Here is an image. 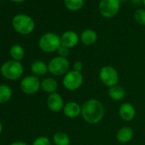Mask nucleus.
<instances>
[{
	"instance_id": "18",
	"label": "nucleus",
	"mask_w": 145,
	"mask_h": 145,
	"mask_svg": "<svg viewBox=\"0 0 145 145\" xmlns=\"http://www.w3.org/2000/svg\"><path fill=\"white\" fill-rule=\"evenodd\" d=\"M108 95L109 98H111L112 100L119 102V101H121V100H123L125 98V90L122 86H120L119 85H116L114 86H112V87L108 88Z\"/></svg>"
},
{
	"instance_id": "23",
	"label": "nucleus",
	"mask_w": 145,
	"mask_h": 145,
	"mask_svg": "<svg viewBox=\"0 0 145 145\" xmlns=\"http://www.w3.org/2000/svg\"><path fill=\"white\" fill-rule=\"evenodd\" d=\"M134 20L137 23L142 26H145V9H137L133 15Z\"/></svg>"
},
{
	"instance_id": "25",
	"label": "nucleus",
	"mask_w": 145,
	"mask_h": 145,
	"mask_svg": "<svg viewBox=\"0 0 145 145\" xmlns=\"http://www.w3.org/2000/svg\"><path fill=\"white\" fill-rule=\"evenodd\" d=\"M57 54L59 56L61 57H64V58H67V56H69L70 54V49L65 47V46H62L61 45L60 48L57 50Z\"/></svg>"
},
{
	"instance_id": "28",
	"label": "nucleus",
	"mask_w": 145,
	"mask_h": 145,
	"mask_svg": "<svg viewBox=\"0 0 145 145\" xmlns=\"http://www.w3.org/2000/svg\"><path fill=\"white\" fill-rule=\"evenodd\" d=\"M10 1L15 2V3H22V2L26 1V0H10Z\"/></svg>"
},
{
	"instance_id": "30",
	"label": "nucleus",
	"mask_w": 145,
	"mask_h": 145,
	"mask_svg": "<svg viewBox=\"0 0 145 145\" xmlns=\"http://www.w3.org/2000/svg\"><path fill=\"white\" fill-rule=\"evenodd\" d=\"M142 5L144 6V9H145V0H142Z\"/></svg>"
},
{
	"instance_id": "4",
	"label": "nucleus",
	"mask_w": 145,
	"mask_h": 145,
	"mask_svg": "<svg viewBox=\"0 0 145 145\" xmlns=\"http://www.w3.org/2000/svg\"><path fill=\"white\" fill-rule=\"evenodd\" d=\"M1 74L7 80H16L23 74V66L15 60L7 61L1 67Z\"/></svg>"
},
{
	"instance_id": "12",
	"label": "nucleus",
	"mask_w": 145,
	"mask_h": 145,
	"mask_svg": "<svg viewBox=\"0 0 145 145\" xmlns=\"http://www.w3.org/2000/svg\"><path fill=\"white\" fill-rule=\"evenodd\" d=\"M62 112L68 119H76L81 116V105L74 101L67 102L65 103Z\"/></svg>"
},
{
	"instance_id": "15",
	"label": "nucleus",
	"mask_w": 145,
	"mask_h": 145,
	"mask_svg": "<svg viewBox=\"0 0 145 145\" xmlns=\"http://www.w3.org/2000/svg\"><path fill=\"white\" fill-rule=\"evenodd\" d=\"M80 42L86 46L93 45L97 40V33L91 28L85 29L80 35Z\"/></svg>"
},
{
	"instance_id": "19",
	"label": "nucleus",
	"mask_w": 145,
	"mask_h": 145,
	"mask_svg": "<svg viewBox=\"0 0 145 145\" xmlns=\"http://www.w3.org/2000/svg\"><path fill=\"white\" fill-rule=\"evenodd\" d=\"M52 139H53V142L55 145H70V142H71L68 134L63 131L56 132Z\"/></svg>"
},
{
	"instance_id": "27",
	"label": "nucleus",
	"mask_w": 145,
	"mask_h": 145,
	"mask_svg": "<svg viewBox=\"0 0 145 145\" xmlns=\"http://www.w3.org/2000/svg\"><path fill=\"white\" fill-rule=\"evenodd\" d=\"M10 145H28V144L24 142H12Z\"/></svg>"
},
{
	"instance_id": "20",
	"label": "nucleus",
	"mask_w": 145,
	"mask_h": 145,
	"mask_svg": "<svg viewBox=\"0 0 145 145\" xmlns=\"http://www.w3.org/2000/svg\"><path fill=\"white\" fill-rule=\"evenodd\" d=\"M63 3L65 7L68 10L76 12L83 8L85 5V0H63Z\"/></svg>"
},
{
	"instance_id": "24",
	"label": "nucleus",
	"mask_w": 145,
	"mask_h": 145,
	"mask_svg": "<svg viewBox=\"0 0 145 145\" xmlns=\"http://www.w3.org/2000/svg\"><path fill=\"white\" fill-rule=\"evenodd\" d=\"M32 145H51V142L47 137L41 136V137H37L33 141Z\"/></svg>"
},
{
	"instance_id": "14",
	"label": "nucleus",
	"mask_w": 145,
	"mask_h": 145,
	"mask_svg": "<svg viewBox=\"0 0 145 145\" xmlns=\"http://www.w3.org/2000/svg\"><path fill=\"white\" fill-rule=\"evenodd\" d=\"M134 136L133 129L131 126H123L116 133V139L120 143H127L131 141Z\"/></svg>"
},
{
	"instance_id": "8",
	"label": "nucleus",
	"mask_w": 145,
	"mask_h": 145,
	"mask_svg": "<svg viewBox=\"0 0 145 145\" xmlns=\"http://www.w3.org/2000/svg\"><path fill=\"white\" fill-rule=\"evenodd\" d=\"M99 79L107 87H112L119 83L120 76L117 70L112 66H104L99 71Z\"/></svg>"
},
{
	"instance_id": "10",
	"label": "nucleus",
	"mask_w": 145,
	"mask_h": 145,
	"mask_svg": "<svg viewBox=\"0 0 145 145\" xmlns=\"http://www.w3.org/2000/svg\"><path fill=\"white\" fill-rule=\"evenodd\" d=\"M80 41V35L72 30L66 31L61 36V44L62 46H65L68 49H72L78 45Z\"/></svg>"
},
{
	"instance_id": "17",
	"label": "nucleus",
	"mask_w": 145,
	"mask_h": 145,
	"mask_svg": "<svg viewBox=\"0 0 145 145\" xmlns=\"http://www.w3.org/2000/svg\"><path fill=\"white\" fill-rule=\"evenodd\" d=\"M31 71L37 77L45 75L49 72L48 64H46L44 61H41V60L34 61L31 65Z\"/></svg>"
},
{
	"instance_id": "13",
	"label": "nucleus",
	"mask_w": 145,
	"mask_h": 145,
	"mask_svg": "<svg viewBox=\"0 0 145 145\" xmlns=\"http://www.w3.org/2000/svg\"><path fill=\"white\" fill-rule=\"evenodd\" d=\"M119 115L122 120L130 122L136 116V108L130 103H123L119 108Z\"/></svg>"
},
{
	"instance_id": "5",
	"label": "nucleus",
	"mask_w": 145,
	"mask_h": 145,
	"mask_svg": "<svg viewBox=\"0 0 145 145\" xmlns=\"http://www.w3.org/2000/svg\"><path fill=\"white\" fill-rule=\"evenodd\" d=\"M84 83V76L81 72L70 70L63 76L62 85L64 88L69 91L79 90Z\"/></svg>"
},
{
	"instance_id": "3",
	"label": "nucleus",
	"mask_w": 145,
	"mask_h": 145,
	"mask_svg": "<svg viewBox=\"0 0 145 145\" xmlns=\"http://www.w3.org/2000/svg\"><path fill=\"white\" fill-rule=\"evenodd\" d=\"M61 45V37L54 33H44L39 40V46L40 50L45 53H53L57 51Z\"/></svg>"
},
{
	"instance_id": "1",
	"label": "nucleus",
	"mask_w": 145,
	"mask_h": 145,
	"mask_svg": "<svg viewBox=\"0 0 145 145\" xmlns=\"http://www.w3.org/2000/svg\"><path fill=\"white\" fill-rule=\"evenodd\" d=\"M104 114V105L98 99H88L81 105V117L88 124L96 125L100 123L103 120Z\"/></svg>"
},
{
	"instance_id": "9",
	"label": "nucleus",
	"mask_w": 145,
	"mask_h": 145,
	"mask_svg": "<svg viewBox=\"0 0 145 145\" xmlns=\"http://www.w3.org/2000/svg\"><path fill=\"white\" fill-rule=\"evenodd\" d=\"M20 86L22 92L27 95H33L37 93L41 88V81L37 76L29 75L22 80Z\"/></svg>"
},
{
	"instance_id": "7",
	"label": "nucleus",
	"mask_w": 145,
	"mask_h": 145,
	"mask_svg": "<svg viewBox=\"0 0 145 145\" xmlns=\"http://www.w3.org/2000/svg\"><path fill=\"white\" fill-rule=\"evenodd\" d=\"M120 0H101L98 5V10L103 18L110 19L114 17L120 11Z\"/></svg>"
},
{
	"instance_id": "26",
	"label": "nucleus",
	"mask_w": 145,
	"mask_h": 145,
	"mask_svg": "<svg viewBox=\"0 0 145 145\" xmlns=\"http://www.w3.org/2000/svg\"><path fill=\"white\" fill-rule=\"evenodd\" d=\"M83 63L82 61H76L74 62V65H72V70H75V71H78V72H81L82 69H83Z\"/></svg>"
},
{
	"instance_id": "21",
	"label": "nucleus",
	"mask_w": 145,
	"mask_h": 145,
	"mask_svg": "<svg viewBox=\"0 0 145 145\" xmlns=\"http://www.w3.org/2000/svg\"><path fill=\"white\" fill-rule=\"evenodd\" d=\"M10 54L11 57L13 58V60L20 61L24 58L25 50H24L23 47L21 46L20 44H15L10 48Z\"/></svg>"
},
{
	"instance_id": "29",
	"label": "nucleus",
	"mask_w": 145,
	"mask_h": 145,
	"mask_svg": "<svg viewBox=\"0 0 145 145\" xmlns=\"http://www.w3.org/2000/svg\"><path fill=\"white\" fill-rule=\"evenodd\" d=\"M2 131H3V125H2L1 122H0V134H1Z\"/></svg>"
},
{
	"instance_id": "2",
	"label": "nucleus",
	"mask_w": 145,
	"mask_h": 145,
	"mask_svg": "<svg viewBox=\"0 0 145 145\" xmlns=\"http://www.w3.org/2000/svg\"><path fill=\"white\" fill-rule=\"evenodd\" d=\"M12 26L18 33L22 35H28L33 32L35 28V22L30 16L26 14H18L14 16L12 20Z\"/></svg>"
},
{
	"instance_id": "16",
	"label": "nucleus",
	"mask_w": 145,
	"mask_h": 145,
	"mask_svg": "<svg viewBox=\"0 0 145 145\" xmlns=\"http://www.w3.org/2000/svg\"><path fill=\"white\" fill-rule=\"evenodd\" d=\"M41 89L49 94L55 93L58 89V82L55 78L47 77L41 81Z\"/></svg>"
},
{
	"instance_id": "11",
	"label": "nucleus",
	"mask_w": 145,
	"mask_h": 145,
	"mask_svg": "<svg viewBox=\"0 0 145 145\" xmlns=\"http://www.w3.org/2000/svg\"><path fill=\"white\" fill-rule=\"evenodd\" d=\"M65 105L63 97L61 94L55 92L52 94H50L47 97V107L48 108L54 113H58L63 109V107Z\"/></svg>"
},
{
	"instance_id": "6",
	"label": "nucleus",
	"mask_w": 145,
	"mask_h": 145,
	"mask_svg": "<svg viewBox=\"0 0 145 145\" xmlns=\"http://www.w3.org/2000/svg\"><path fill=\"white\" fill-rule=\"evenodd\" d=\"M48 70L53 76H64L70 71V62L67 58L56 56L48 63Z\"/></svg>"
},
{
	"instance_id": "22",
	"label": "nucleus",
	"mask_w": 145,
	"mask_h": 145,
	"mask_svg": "<svg viewBox=\"0 0 145 145\" xmlns=\"http://www.w3.org/2000/svg\"><path fill=\"white\" fill-rule=\"evenodd\" d=\"M12 96V90L7 85H0V103L8 102Z\"/></svg>"
}]
</instances>
